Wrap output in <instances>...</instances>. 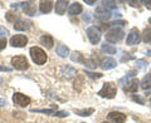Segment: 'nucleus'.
<instances>
[{"label":"nucleus","mask_w":151,"mask_h":123,"mask_svg":"<svg viewBox=\"0 0 151 123\" xmlns=\"http://www.w3.org/2000/svg\"><path fill=\"white\" fill-rule=\"evenodd\" d=\"M125 31L119 26H113L106 33V40L108 43H119L124 39Z\"/></svg>","instance_id":"obj_1"},{"label":"nucleus","mask_w":151,"mask_h":123,"mask_svg":"<svg viewBox=\"0 0 151 123\" xmlns=\"http://www.w3.org/2000/svg\"><path fill=\"white\" fill-rule=\"evenodd\" d=\"M29 53H30V56H32V60L38 65H42V64H44L47 61L45 51L42 48H39V46H32Z\"/></svg>","instance_id":"obj_2"},{"label":"nucleus","mask_w":151,"mask_h":123,"mask_svg":"<svg viewBox=\"0 0 151 123\" xmlns=\"http://www.w3.org/2000/svg\"><path fill=\"white\" fill-rule=\"evenodd\" d=\"M100 97L102 98H115L116 94H117V88H116V84L112 83V82H107L103 84V87L101 88V91L97 93Z\"/></svg>","instance_id":"obj_3"},{"label":"nucleus","mask_w":151,"mask_h":123,"mask_svg":"<svg viewBox=\"0 0 151 123\" xmlns=\"http://www.w3.org/2000/svg\"><path fill=\"white\" fill-rule=\"evenodd\" d=\"M12 64L13 68H15L18 70H27L29 68V63H28V59L23 55H18V56H13L12 58Z\"/></svg>","instance_id":"obj_4"},{"label":"nucleus","mask_w":151,"mask_h":123,"mask_svg":"<svg viewBox=\"0 0 151 123\" xmlns=\"http://www.w3.org/2000/svg\"><path fill=\"white\" fill-rule=\"evenodd\" d=\"M87 36L92 44H98L101 40V31L96 26H89L87 29Z\"/></svg>","instance_id":"obj_5"},{"label":"nucleus","mask_w":151,"mask_h":123,"mask_svg":"<svg viewBox=\"0 0 151 123\" xmlns=\"http://www.w3.org/2000/svg\"><path fill=\"white\" fill-rule=\"evenodd\" d=\"M141 40V36H140V31L137 28H134L131 29L129 35L126 38V44L127 45H135V44H139Z\"/></svg>","instance_id":"obj_6"},{"label":"nucleus","mask_w":151,"mask_h":123,"mask_svg":"<svg viewBox=\"0 0 151 123\" xmlns=\"http://www.w3.org/2000/svg\"><path fill=\"white\" fill-rule=\"evenodd\" d=\"M28 43V38L23 34H17L10 38V45L15 46V48H23Z\"/></svg>","instance_id":"obj_7"},{"label":"nucleus","mask_w":151,"mask_h":123,"mask_svg":"<svg viewBox=\"0 0 151 123\" xmlns=\"http://www.w3.org/2000/svg\"><path fill=\"white\" fill-rule=\"evenodd\" d=\"M111 10H108V9L106 8H103L102 5L101 6H98L96 9V13H94V16H96L97 20H100V21H106L108 20V19L111 18Z\"/></svg>","instance_id":"obj_8"},{"label":"nucleus","mask_w":151,"mask_h":123,"mask_svg":"<svg viewBox=\"0 0 151 123\" xmlns=\"http://www.w3.org/2000/svg\"><path fill=\"white\" fill-rule=\"evenodd\" d=\"M13 102H14V104H17L19 107H27L28 104H30V98L22 93H14Z\"/></svg>","instance_id":"obj_9"},{"label":"nucleus","mask_w":151,"mask_h":123,"mask_svg":"<svg viewBox=\"0 0 151 123\" xmlns=\"http://www.w3.org/2000/svg\"><path fill=\"white\" fill-rule=\"evenodd\" d=\"M59 74H62V77L64 79L70 80L72 78L76 77V74H77V70H76L74 68H72V67H69V65H63V67L60 68Z\"/></svg>","instance_id":"obj_10"},{"label":"nucleus","mask_w":151,"mask_h":123,"mask_svg":"<svg viewBox=\"0 0 151 123\" xmlns=\"http://www.w3.org/2000/svg\"><path fill=\"white\" fill-rule=\"evenodd\" d=\"M22 8H23V11H24L27 15H29V16L35 15V13H37V8H35V3L34 1H24V3H22Z\"/></svg>","instance_id":"obj_11"},{"label":"nucleus","mask_w":151,"mask_h":123,"mask_svg":"<svg viewBox=\"0 0 151 123\" xmlns=\"http://www.w3.org/2000/svg\"><path fill=\"white\" fill-rule=\"evenodd\" d=\"M108 121H111L113 123H125L126 122V114L121 112H111L108 113Z\"/></svg>","instance_id":"obj_12"},{"label":"nucleus","mask_w":151,"mask_h":123,"mask_svg":"<svg viewBox=\"0 0 151 123\" xmlns=\"http://www.w3.org/2000/svg\"><path fill=\"white\" fill-rule=\"evenodd\" d=\"M32 23L29 20H25V19H18V20L14 23V29L18 31H25L30 28Z\"/></svg>","instance_id":"obj_13"},{"label":"nucleus","mask_w":151,"mask_h":123,"mask_svg":"<svg viewBox=\"0 0 151 123\" xmlns=\"http://www.w3.org/2000/svg\"><path fill=\"white\" fill-rule=\"evenodd\" d=\"M139 80L137 79H132L130 82L126 83V86H124V91L127 93H136L139 89Z\"/></svg>","instance_id":"obj_14"},{"label":"nucleus","mask_w":151,"mask_h":123,"mask_svg":"<svg viewBox=\"0 0 151 123\" xmlns=\"http://www.w3.org/2000/svg\"><path fill=\"white\" fill-rule=\"evenodd\" d=\"M117 65L116 60L113 58H105L102 61H101V68L103 70H110V69H113Z\"/></svg>","instance_id":"obj_15"},{"label":"nucleus","mask_w":151,"mask_h":123,"mask_svg":"<svg viewBox=\"0 0 151 123\" xmlns=\"http://www.w3.org/2000/svg\"><path fill=\"white\" fill-rule=\"evenodd\" d=\"M67 6H68L67 0H58V1H55V13L58 14V15H63L65 13Z\"/></svg>","instance_id":"obj_16"},{"label":"nucleus","mask_w":151,"mask_h":123,"mask_svg":"<svg viewBox=\"0 0 151 123\" xmlns=\"http://www.w3.org/2000/svg\"><path fill=\"white\" fill-rule=\"evenodd\" d=\"M82 10H83L82 5H81L79 3L76 1V3H73V4H70V6H69V9H68V13H69V15L74 16V15H78V14H81Z\"/></svg>","instance_id":"obj_17"},{"label":"nucleus","mask_w":151,"mask_h":123,"mask_svg":"<svg viewBox=\"0 0 151 123\" xmlns=\"http://www.w3.org/2000/svg\"><path fill=\"white\" fill-rule=\"evenodd\" d=\"M40 43L43 44L45 48H53V44H54V40H53V36H50L48 34H44V35H42L40 36Z\"/></svg>","instance_id":"obj_18"},{"label":"nucleus","mask_w":151,"mask_h":123,"mask_svg":"<svg viewBox=\"0 0 151 123\" xmlns=\"http://www.w3.org/2000/svg\"><path fill=\"white\" fill-rule=\"evenodd\" d=\"M52 8H53V1H40L39 3V10L43 14H48Z\"/></svg>","instance_id":"obj_19"},{"label":"nucleus","mask_w":151,"mask_h":123,"mask_svg":"<svg viewBox=\"0 0 151 123\" xmlns=\"http://www.w3.org/2000/svg\"><path fill=\"white\" fill-rule=\"evenodd\" d=\"M55 51H57V54H58L59 56H62V58H65V56L69 55L68 46H65L64 44H58V45H57Z\"/></svg>","instance_id":"obj_20"},{"label":"nucleus","mask_w":151,"mask_h":123,"mask_svg":"<svg viewBox=\"0 0 151 123\" xmlns=\"http://www.w3.org/2000/svg\"><path fill=\"white\" fill-rule=\"evenodd\" d=\"M140 87L142 89H149L151 88V74H146L140 82Z\"/></svg>","instance_id":"obj_21"},{"label":"nucleus","mask_w":151,"mask_h":123,"mask_svg":"<svg viewBox=\"0 0 151 123\" xmlns=\"http://www.w3.org/2000/svg\"><path fill=\"white\" fill-rule=\"evenodd\" d=\"M70 60L72 61H76V63H84V59L83 55L79 53V51H73L72 54H70Z\"/></svg>","instance_id":"obj_22"},{"label":"nucleus","mask_w":151,"mask_h":123,"mask_svg":"<svg viewBox=\"0 0 151 123\" xmlns=\"http://www.w3.org/2000/svg\"><path fill=\"white\" fill-rule=\"evenodd\" d=\"M101 49H102V51H105L106 54H116V51H117V49L113 45L106 44V43L101 45Z\"/></svg>","instance_id":"obj_23"},{"label":"nucleus","mask_w":151,"mask_h":123,"mask_svg":"<svg viewBox=\"0 0 151 123\" xmlns=\"http://www.w3.org/2000/svg\"><path fill=\"white\" fill-rule=\"evenodd\" d=\"M93 112H94L93 108H87V109H74L76 114L82 116V117H88V116H91Z\"/></svg>","instance_id":"obj_24"},{"label":"nucleus","mask_w":151,"mask_h":123,"mask_svg":"<svg viewBox=\"0 0 151 123\" xmlns=\"http://www.w3.org/2000/svg\"><path fill=\"white\" fill-rule=\"evenodd\" d=\"M142 39L145 43H151V28H147L142 31Z\"/></svg>","instance_id":"obj_25"},{"label":"nucleus","mask_w":151,"mask_h":123,"mask_svg":"<svg viewBox=\"0 0 151 123\" xmlns=\"http://www.w3.org/2000/svg\"><path fill=\"white\" fill-rule=\"evenodd\" d=\"M5 16H6V20L8 21H12V23H15L18 20V14L17 11L15 13H12V11H8L5 14Z\"/></svg>","instance_id":"obj_26"},{"label":"nucleus","mask_w":151,"mask_h":123,"mask_svg":"<svg viewBox=\"0 0 151 123\" xmlns=\"http://www.w3.org/2000/svg\"><path fill=\"white\" fill-rule=\"evenodd\" d=\"M32 112L34 113H44V114H49V116H54L55 111L53 109H32Z\"/></svg>","instance_id":"obj_27"},{"label":"nucleus","mask_w":151,"mask_h":123,"mask_svg":"<svg viewBox=\"0 0 151 123\" xmlns=\"http://www.w3.org/2000/svg\"><path fill=\"white\" fill-rule=\"evenodd\" d=\"M136 67H137V69H145L146 67H147V61L144 60V59L136 60Z\"/></svg>","instance_id":"obj_28"},{"label":"nucleus","mask_w":151,"mask_h":123,"mask_svg":"<svg viewBox=\"0 0 151 123\" xmlns=\"http://www.w3.org/2000/svg\"><path fill=\"white\" fill-rule=\"evenodd\" d=\"M102 6L106 9H115L116 8V1H102Z\"/></svg>","instance_id":"obj_29"},{"label":"nucleus","mask_w":151,"mask_h":123,"mask_svg":"<svg viewBox=\"0 0 151 123\" xmlns=\"http://www.w3.org/2000/svg\"><path fill=\"white\" fill-rule=\"evenodd\" d=\"M87 77L91 78V79H100L102 78V74L101 73H93V72H86Z\"/></svg>","instance_id":"obj_30"},{"label":"nucleus","mask_w":151,"mask_h":123,"mask_svg":"<svg viewBox=\"0 0 151 123\" xmlns=\"http://www.w3.org/2000/svg\"><path fill=\"white\" fill-rule=\"evenodd\" d=\"M84 65H87L88 68H92V69H94V68L97 67L96 61H94L92 58H91V59H88V60H84Z\"/></svg>","instance_id":"obj_31"},{"label":"nucleus","mask_w":151,"mask_h":123,"mask_svg":"<svg viewBox=\"0 0 151 123\" xmlns=\"http://www.w3.org/2000/svg\"><path fill=\"white\" fill-rule=\"evenodd\" d=\"M135 75H136V70H131V72H130L129 74H127V75H125V77H124V78H122V79L120 80V83L122 84V83L125 82V80L127 82V80H129V78H131V77H135Z\"/></svg>","instance_id":"obj_32"},{"label":"nucleus","mask_w":151,"mask_h":123,"mask_svg":"<svg viewBox=\"0 0 151 123\" xmlns=\"http://www.w3.org/2000/svg\"><path fill=\"white\" fill-rule=\"evenodd\" d=\"M125 24H127V23H126L125 20H116V21H112V23H110V24H108V25H111V26L113 28V26H117V25L124 26Z\"/></svg>","instance_id":"obj_33"},{"label":"nucleus","mask_w":151,"mask_h":123,"mask_svg":"<svg viewBox=\"0 0 151 123\" xmlns=\"http://www.w3.org/2000/svg\"><path fill=\"white\" fill-rule=\"evenodd\" d=\"M9 34V30L6 29L5 26H1L0 25V38H5Z\"/></svg>","instance_id":"obj_34"},{"label":"nucleus","mask_w":151,"mask_h":123,"mask_svg":"<svg viewBox=\"0 0 151 123\" xmlns=\"http://www.w3.org/2000/svg\"><path fill=\"white\" fill-rule=\"evenodd\" d=\"M5 46H6L5 38H0V51H1L3 49H5Z\"/></svg>","instance_id":"obj_35"},{"label":"nucleus","mask_w":151,"mask_h":123,"mask_svg":"<svg viewBox=\"0 0 151 123\" xmlns=\"http://www.w3.org/2000/svg\"><path fill=\"white\" fill-rule=\"evenodd\" d=\"M54 116H55V117H67V116H68V113H67V112H64V111H59V112H55V113H54Z\"/></svg>","instance_id":"obj_36"},{"label":"nucleus","mask_w":151,"mask_h":123,"mask_svg":"<svg viewBox=\"0 0 151 123\" xmlns=\"http://www.w3.org/2000/svg\"><path fill=\"white\" fill-rule=\"evenodd\" d=\"M124 54H125V55L121 58V61H127V60H130V59L134 58L132 55H129V53H124Z\"/></svg>","instance_id":"obj_37"},{"label":"nucleus","mask_w":151,"mask_h":123,"mask_svg":"<svg viewBox=\"0 0 151 123\" xmlns=\"http://www.w3.org/2000/svg\"><path fill=\"white\" fill-rule=\"evenodd\" d=\"M0 72H12V68L5 67V65H0Z\"/></svg>","instance_id":"obj_38"},{"label":"nucleus","mask_w":151,"mask_h":123,"mask_svg":"<svg viewBox=\"0 0 151 123\" xmlns=\"http://www.w3.org/2000/svg\"><path fill=\"white\" fill-rule=\"evenodd\" d=\"M132 99H134V101H136V102H139L140 104H144V99L140 98V97H137V96H134V97H132Z\"/></svg>","instance_id":"obj_39"},{"label":"nucleus","mask_w":151,"mask_h":123,"mask_svg":"<svg viewBox=\"0 0 151 123\" xmlns=\"http://www.w3.org/2000/svg\"><path fill=\"white\" fill-rule=\"evenodd\" d=\"M6 104H8V103H6V101H5V99L0 98V107H5Z\"/></svg>","instance_id":"obj_40"},{"label":"nucleus","mask_w":151,"mask_h":123,"mask_svg":"<svg viewBox=\"0 0 151 123\" xmlns=\"http://www.w3.org/2000/svg\"><path fill=\"white\" fill-rule=\"evenodd\" d=\"M144 4L146 5V8H149L151 9V0H147V1H144Z\"/></svg>","instance_id":"obj_41"},{"label":"nucleus","mask_w":151,"mask_h":123,"mask_svg":"<svg viewBox=\"0 0 151 123\" xmlns=\"http://www.w3.org/2000/svg\"><path fill=\"white\" fill-rule=\"evenodd\" d=\"M84 1H86V4H88V5H93V4H96L94 0H84Z\"/></svg>","instance_id":"obj_42"},{"label":"nucleus","mask_w":151,"mask_h":123,"mask_svg":"<svg viewBox=\"0 0 151 123\" xmlns=\"http://www.w3.org/2000/svg\"><path fill=\"white\" fill-rule=\"evenodd\" d=\"M129 3H130L131 6H137L139 5V1H132V0H131V1H129Z\"/></svg>","instance_id":"obj_43"},{"label":"nucleus","mask_w":151,"mask_h":123,"mask_svg":"<svg viewBox=\"0 0 151 123\" xmlns=\"http://www.w3.org/2000/svg\"><path fill=\"white\" fill-rule=\"evenodd\" d=\"M83 19H84L86 21H88V20H89V15H88V13H86V15L83 16Z\"/></svg>","instance_id":"obj_44"},{"label":"nucleus","mask_w":151,"mask_h":123,"mask_svg":"<svg viewBox=\"0 0 151 123\" xmlns=\"http://www.w3.org/2000/svg\"><path fill=\"white\" fill-rule=\"evenodd\" d=\"M1 83H3V78H1V77H0V84H1Z\"/></svg>","instance_id":"obj_45"},{"label":"nucleus","mask_w":151,"mask_h":123,"mask_svg":"<svg viewBox=\"0 0 151 123\" xmlns=\"http://www.w3.org/2000/svg\"><path fill=\"white\" fill-rule=\"evenodd\" d=\"M102 123H107V122H102Z\"/></svg>","instance_id":"obj_46"},{"label":"nucleus","mask_w":151,"mask_h":123,"mask_svg":"<svg viewBox=\"0 0 151 123\" xmlns=\"http://www.w3.org/2000/svg\"><path fill=\"white\" fill-rule=\"evenodd\" d=\"M82 123H83V122H82Z\"/></svg>","instance_id":"obj_47"}]
</instances>
